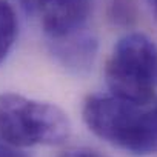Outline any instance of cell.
Segmentation results:
<instances>
[{
	"label": "cell",
	"mask_w": 157,
	"mask_h": 157,
	"mask_svg": "<svg viewBox=\"0 0 157 157\" xmlns=\"http://www.w3.org/2000/svg\"><path fill=\"white\" fill-rule=\"evenodd\" d=\"M86 126L102 140L134 155H146L157 149L149 113L139 105L116 96L93 94L83 103Z\"/></svg>",
	"instance_id": "6da1fadb"
},
{
	"label": "cell",
	"mask_w": 157,
	"mask_h": 157,
	"mask_svg": "<svg viewBox=\"0 0 157 157\" xmlns=\"http://www.w3.org/2000/svg\"><path fill=\"white\" fill-rule=\"evenodd\" d=\"M69 134V119L59 106L14 93L0 94L2 142L17 148L60 145Z\"/></svg>",
	"instance_id": "7a4b0ae2"
},
{
	"label": "cell",
	"mask_w": 157,
	"mask_h": 157,
	"mask_svg": "<svg viewBox=\"0 0 157 157\" xmlns=\"http://www.w3.org/2000/svg\"><path fill=\"white\" fill-rule=\"evenodd\" d=\"M106 85L113 96L143 106L157 86V46L142 33L122 37L105 68Z\"/></svg>",
	"instance_id": "3957f363"
},
{
	"label": "cell",
	"mask_w": 157,
	"mask_h": 157,
	"mask_svg": "<svg viewBox=\"0 0 157 157\" xmlns=\"http://www.w3.org/2000/svg\"><path fill=\"white\" fill-rule=\"evenodd\" d=\"M42 26L51 42L83 33L91 13V0H42Z\"/></svg>",
	"instance_id": "277c9868"
},
{
	"label": "cell",
	"mask_w": 157,
	"mask_h": 157,
	"mask_svg": "<svg viewBox=\"0 0 157 157\" xmlns=\"http://www.w3.org/2000/svg\"><path fill=\"white\" fill-rule=\"evenodd\" d=\"M52 43L54 54H57L65 65L75 69L88 68L96 56V40L85 33Z\"/></svg>",
	"instance_id": "5b68a950"
},
{
	"label": "cell",
	"mask_w": 157,
	"mask_h": 157,
	"mask_svg": "<svg viewBox=\"0 0 157 157\" xmlns=\"http://www.w3.org/2000/svg\"><path fill=\"white\" fill-rule=\"evenodd\" d=\"M16 36L17 17L14 8L8 0H0V63L8 57L16 42Z\"/></svg>",
	"instance_id": "8992f818"
},
{
	"label": "cell",
	"mask_w": 157,
	"mask_h": 157,
	"mask_svg": "<svg viewBox=\"0 0 157 157\" xmlns=\"http://www.w3.org/2000/svg\"><path fill=\"white\" fill-rule=\"evenodd\" d=\"M111 17L117 23L128 25L134 19V10L131 3L126 2V0H116L113 5V10H111Z\"/></svg>",
	"instance_id": "52a82bcc"
},
{
	"label": "cell",
	"mask_w": 157,
	"mask_h": 157,
	"mask_svg": "<svg viewBox=\"0 0 157 157\" xmlns=\"http://www.w3.org/2000/svg\"><path fill=\"white\" fill-rule=\"evenodd\" d=\"M0 157H29L22 148L8 145L5 142L0 143Z\"/></svg>",
	"instance_id": "ba28073f"
},
{
	"label": "cell",
	"mask_w": 157,
	"mask_h": 157,
	"mask_svg": "<svg viewBox=\"0 0 157 157\" xmlns=\"http://www.w3.org/2000/svg\"><path fill=\"white\" fill-rule=\"evenodd\" d=\"M60 157H105V155L99 154L97 151L88 149V148H77V149H69L63 152Z\"/></svg>",
	"instance_id": "9c48e42d"
},
{
	"label": "cell",
	"mask_w": 157,
	"mask_h": 157,
	"mask_svg": "<svg viewBox=\"0 0 157 157\" xmlns=\"http://www.w3.org/2000/svg\"><path fill=\"white\" fill-rule=\"evenodd\" d=\"M149 120H151V126H152L154 140H155V145H157V102L152 106V109L149 111Z\"/></svg>",
	"instance_id": "30bf717a"
},
{
	"label": "cell",
	"mask_w": 157,
	"mask_h": 157,
	"mask_svg": "<svg viewBox=\"0 0 157 157\" xmlns=\"http://www.w3.org/2000/svg\"><path fill=\"white\" fill-rule=\"evenodd\" d=\"M23 8L29 13H34V11H39L40 10V5H42V0H20Z\"/></svg>",
	"instance_id": "8fae6325"
},
{
	"label": "cell",
	"mask_w": 157,
	"mask_h": 157,
	"mask_svg": "<svg viewBox=\"0 0 157 157\" xmlns=\"http://www.w3.org/2000/svg\"><path fill=\"white\" fill-rule=\"evenodd\" d=\"M151 3H152V6L155 10V14H157V0H151Z\"/></svg>",
	"instance_id": "7c38bea8"
}]
</instances>
